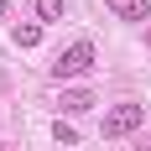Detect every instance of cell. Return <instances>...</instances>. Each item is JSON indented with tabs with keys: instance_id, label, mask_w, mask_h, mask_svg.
Returning a JSON list of instances; mask_svg holds the SVG:
<instances>
[{
	"instance_id": "obj_5",
	"label": "cell",
	"mask_w": 151,
	"mask_h": 151,
	"mask_svg": "<svg viewBox=\"0 0 151 151\" xmlns=\"http://www.w3.org/2000/svg\"><path fill=\"white\" fill-rule=\"evenodd\" d=\"M11 42H16V47H37V42H42V26H37V21H26V26H11Z\"/></svg>"
},
{
	"instance_id": "obj_1",
	"label": "cell",
	"mask_w": 151,
	"mask_h": 151,
	"mask_svg": "<svg viewBox=\"0 0 151 151\" xmlns=\"http://www.w3.org/2000/svg\"><path fill=\"white\" fill-rule=\"evenodd\" d=\"M94 68V42H73V47H63L58 63H52V78L58 83H68V78H83Z\"/></svg>"
},
{
	"instance_id": "obj_7",
	"label": "cell",
	"mask_w": 151,
	"mask_h": 151,
	"mask_svg": "<svg viewBox=\"0 0 151 151\" xmlns=\"http://www.w3.org/2000/svg\"><path fill=\"white\" fill-rule=\"evenodd\" d=\"M52 136H58V146H73V141H78V136H73V125H63V120L52 125Z\"/></svg>"
},
{
	"instance_id": "obj_6",
	"label": "cell",
	"mask_w": 151,
	"mask_h": 151,
	"mask_svg": "<svg viewBox=\"0 0 151 151\" xmlns=\"http://www.w3.org/2000/svg\"><path fill=\"white\" fill-rule=\"evenodd\" d=\"M37 16L42 21H63V0H37Z\"/></svg>"
},
{
	"instance_id": "obj_4",
	"label": "cell",
	"mask_w": 151,
	"mask_h": 151,
	"mask_svg": "<svg viewBox=\"0 0 151 151\" xmlns=\"http://www.w3.org/2000/svg\"><path fill=\"white\" fill-rule=\"evenodd\" d=\"M83 109H94V94L89 89H68L63 94V115H83Z\"/></svg>"
},
{
	"instance_id": "obj_2",
	"label": "cell",
	"mask_w": 151,
	"mask_h": 151,
	"mask_svg": "<svg viewBox=\"0 0 151 151\" xmlns=\"http://www.w3.org/2000/svg\"><path fill=\"white\" fill-rule=\"evenodd\" d=\"M141 125H146V104H130V99H125V104L104 109V125H99V130H104V141H115V136L141 130Z\"/></svg>"
},
{
	"instance_id": "obj_3",
	"label": "cell",
	"mask_w": 151,
	"mask_h": 151,
	"mask_svg": "<svg viewBox=\"0 0 151 151\" xmlns=\"http://www.w3.org/2000/svg\"><path fill=\"white\" fill-rule=\"evenodd\" d=\"M109 11H115V21H151V0H104Z\"/></svg>"
}]
</instances>
